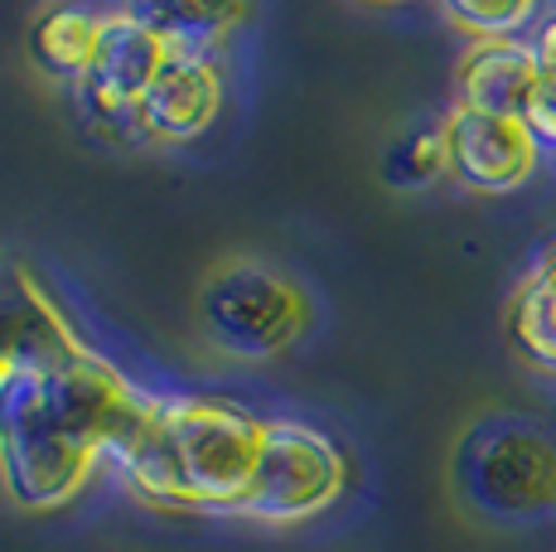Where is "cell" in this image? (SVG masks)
<instances>
[{
	"label": "cell",
	"mask_w": 556,
	"mask_h": 552,
	"mask_svg": "<svg viewBox=\"0 0 556 552\" xmlns=\"http://www.w3.org/2000/svg\"><path fill=\"white\" fill-rule=\"evenodd\" d=\"M262 431L266 422L232 402L151 392L131 431L106 451V465L155 504L232 514L252 485Z\"/></svg>",
	"instance_id": "obj_1"
},
{
	"label": "cell",
	"mask_w": 556,
	"mask_h": 552,
	"mask_svg": "<svg viewBox=\"0 0 556 552\" xmlns=\"http://www.w3.org/2000/svg\"><path fill=\"white\" fill-rule=\"evenodd\" d=\"M102 465L83 437L63 427L45 378L35 364H20L0 384V485L25 509H59L88 485Z\"/></svg>",
	"instance_id": "obj_2"
},
{
	"label": "cell",
	"mask_w": 556,
	"mask_h": 552,
	"mask_svg": "<svg viewBox=\"0 0 556 552\" xmlns=\"http://www.w3.org/2000/svg\"><path fill=\"white\" fill-rule=\"evenodd\" d=\"M199 325L208 344L242 364L276 359L305 335L309 296L266 262H223L199 291Z\"/></svg>",
	"instance_id": "obj_3"
},
{
	"label": "cell",
	"mask_w": 556,
	"mask_h": 552,
	"mask_svg": "<svg viewBox=\"0 0 556 552\" xmlns=\"http://www.w3.org/2000/svg\"><path fill=\"white\" fill-rule=\"evenodd\" d=\"M349 490V461L319 427L295 417H276L262 431V455L248 494L232 514L256 518V524H305L325 514Z\"/></svg>",
	"instance_id": "obj_4"
},
{
	"label": "cell",
	"mask_w": 556,
	"mask_h": 552,
	"mask_svg": "<svg viewBox=\"0 0 556 552\" xmlns=\"http://www.w3.org/2000/svg\"><path fill=\"white\" fill-rule=\"evenodd\" d=\"M465 499L489 518H538L556 509V441L528 422H484L455 455Z\"/></svg>",
	"instance_id": "obj_5"
},
{
	"label": "cell",
	"mask_w": 556,
	"mask_h": 552,
	"mask_svg": "<svg viewBox=\"0 0 556 552\" xmlns=\"http://www.w3.org/2000/svg\"><path fill=\"white\" fill-rule=\"evenodd\" d=\"M169 54H175V49L165 45V35H160L155 25H146L131 5L112 10L106 29H102L98 63H92V73L78 88L83 108L106 126H131L136 131V112H141L146 92H151L160 68L169 63Z\"/></svg>",
	"instance_id": "obj_6"
},
{
	"label": "cell",
	"mask_w": 556,
	"mask_h": 552,
	"mask_svg": "<svg viewBox=\"0 0 556 552\" xmlns=\"http://www.w3.org/2000/svg\"><path fill=\"white\" fill-rule=\"evenodd\" d=\"M445 146H451V175L475 195H513L532 179L542 141L518 116H494L459 108L445 116Z\"/></svg>",
	"instance_id": "obj_7"
},
{
	"label": "cell",
	"mask_w": 556,
	"mask_h": 552,
	"mask_svg": "<svg viewBox=\"0 0 556 552\" xmlns=\"http://www.w3.org/2000/svg\"><path fill=\"white\" fill-rule=\"evenodd\" d=\"M223 112V68L213 54H169L160 78L136 112V131L146 141L185 146L203 136Z\"/></svg>",
	"instance_id": "obj_8"
},
{
	"label": "cell",
	"mask_w": 556,
	"mask_h": 552,
	"mask_svg": "<svg viewBox=\"0 0 556 552\" xmlns=\"http://www.w3.org/2000/svg\"><path fill=\"white\" fill-rule=\"evenodd\" d=\"M459 108L494 112V116H528L532 98L542 88V59L538 45L522 39H489L469 45L459 59Z\"/></svg>",
	"instance_id": "obj_9"
},
{
	"label": "cell",
	"mask_w": 556,
	"mask_h": 552,
	"mask_svg": "<svg viewBox=\"0 0 556 552\" xmlns=\"http://www.w3.org/2000/svg\"><path fill=\"white\" fill-rule=\"evenodd\" d=\"M106 15L88 5H49L29 25V63L53 83H73L83 88V78L92 73L102 49Z\"/></svg>",
	"instance_id": "obj_10"
},
{
	"label": "cell",
	"mask_w": 556,
	"mask_h": 552,
	"mask_svg": "<svg viewBox=\"0 0 556 552\" xmlns=\"http://www.w3.org/2000/svg\"><path fill=\"white\" fill-rule=\"evenodd\" d=\"M45 301H49V291L39 286L35 272L10 267L5 276H0V384L29 359V344H35V325H39Z\"/></svg>",
	"instance_id": "obj_11"
},
{
	"label": "cell",
	"mask_w": 556,
	"mask_h": 552,
	"mask_svg": "<svg viewBox=\"0 0 556 552\" xmlns=\"http://www.w3.org/2000/svg\"><path fill=\"white\" fill-rule=\"evenodd\" d=\"M131 10L165 35V45L175 54H213L228 39V29L248 15V10L232 5H131Z\"/></svg>",
	"instance_id": "obj_12"
},
{
	"label": "cell",
	"mask_w": 556,
	"mask_h": 552,
	"mask_svg": "<svg viewBox=\"0 0 556 552\" xmlns=\"http://www.w3.org/2000/svg\"><path fill=\"white\" fill-rule=\"evenodd\" d=\"M508 339L532 368L556 374V311L542 276L532 272L508 301Z\"/></svg>",
	"instance_id": "obj_13"
},
{
	"label": "cell",
	"mask_w": 556,
	"mask_h": 552,
	"mask_svg": "<svg viewBox=\"0 0 556 552\" xmlns=\"http://www.w3.org/2000/svg\"><path fill=\"white\" fill-rule=\"evenodd\" d=\"M451 175V146H445V126H421V131L402 136L382 161V179L392 189H421L431 179Z\"/></svg>",
	"instance_id": "obj_14"
},
{
	"label": "cell",
	"mask_w": 556,
	"mask_h": 552,
	"mask_svg": "<svg viewBox=\"0 0 556 552\" xmlns=\"http://www.w3.org/2000/svg\"><path fill=\"white\" fill-rule=\"evenodd\" d=\"M532 15H538V10H532L528 0H513V5H459V0H451V5H445V20H451L459 35L475 39V45L518 39V29L532 25Z\"/></svg>",
	"instance_id": "obj_15"
},
{
	"label": "cell",
	"mask_w": 556,
	"mask_h": 552,
	"mask_svg": "<svg viewBox=\"0 0 556 552\" xmlns=\"http://www.w3.org/2000/svg\"><path fill=\"white\" fill-rule=\"evenodd\" d=\"M538 59H542V88L556 98V20L542 25V39H538Z\"/></svg>",
	"instance_id": "obj_16"
},
{
	"label": "cell",
	"mask_w": 556,
	"mask_h": 552,
	"mask_svg": "<svg viewBox=\"0 0 556 552\" xmlns=\"http://www.w3.org/2000/svg\"><path fill=\"white\" fill-rule=\"evenodd\" d=\"M538 276H542V286H547V296H552V311H556V258H552V262H542Z\"/></svg>",
	"instance_id": "obj_17"
}]
</instances>
